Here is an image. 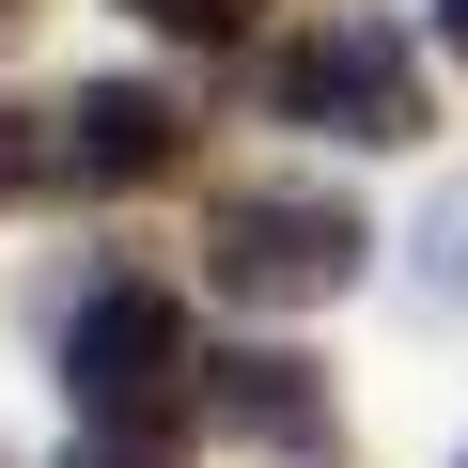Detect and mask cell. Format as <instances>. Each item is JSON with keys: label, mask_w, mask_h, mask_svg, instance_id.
<instances>
[{"label": "cell", "mask_w": 468, "mask_h": 468, "mask_svg": "<svg viewBox=\"0 0 468 468\" xmlns=\"http://www.w3.org/2000/svg\"><path fill=\"white\" fill-rule=\"evenodd\" d=\"M63 406L79 437H172L203 406V344L172 313V282H94L79 328H63Z\"/></svg>", "instance_id": "6da1fadb"}, {"label": "cell", "mask_w": 468, "mask_h": 468, "mask_svg": "<svg viewBox=\"0 0 468 468\" xmlns=\"http://www.w3.org/2000/svg\"><path fill=\"white\" fill-rule=\"evenodd\" d=\"M359 250H375V234H359L344 187H218V203H203V282L250 297V313H313V297H344Z\"/></svg>", "instance_id": "7a4b0ae2"}, {"label": "cell", "mask_w": 468, "mask_h": 468, "mask_svg": "<svg viewBox=\"0 0 468 468\" xmlns=\"http://www.w3.org/2000/svg\"><path fill=\"white\" fill-rule=\"evenodd\" d=\"M266 94H282V125H344V141H421V125H437L390 16H313V32L266 63Z\"/></svg>", "instance_id": "3957f363"}, {"label": "cell", "mask_w": 468, "mask_h": 468, "mask_svg": "<svg viewBox=\"0 0 468 468\" xmlns=\"http://www.w3.org/2000/svg\"><path fill=\"white\" fill-rule=\"evenodd\" d=\"M48 172L63 187H156V172H187V110L156 79H79L48 110Z\"/></svg>", "instance_id": "277c9868"}, {"label": "cell", "mask_w": 468, "mask_h": 468, "mask_svg": "<svg viewBox=\"0 0 468 468\" xmlns=\"http://www.w3.org/2000/svg\"><path fill=\"white\" fill-rule=\"evenodd\" d=\"M203 421L218 437H250V452H344V421H328V375L297 359V344H218L203 359Z\"/></svg>", "instance_id": "5b68a950"}, {"label": "cell", "mask_w": 468, "mask_h": 468, "mask_svg": "<svg viewBox=\"0 0 468 468\" xmlns=\"http://www.w3.org/2000/svg\"><path fill=\"white\" fill-rule=\"evenodd\" d=\"M125 16H141V32H203V48H218V32H250V0H125Z\"/></svg>", "instance_id": "8992f818"}, {"label": "cell", "mask_w": 468, "mask_h": 468, "mask_svg": "<svg viewBox=\"0 0 468 468\" xmlns=\"http://www.w3.org/2000/svg\"><path fill=\"white\" fill-rule=\"evenodd\" d=\"M63 468H172V452H156V437H79Z\"/></svg>", "instance_id": "52a82bcc"}, {"label": "cell", "mask_w": 468, "mask_h": 468, "mask_svg": "<svg viewBox=\"0 0 468 468\" xmlns=\"http://www.w3.org/2000/svg\"><path fill=\"white\" fill-rule=\"evenodd\" d=\"M16 187H32V125L0 110V203H16Z\"/></svg>", "instance_id": "ba28073f"}, {"label": "cell", "mask_w": 468, "mask_h": 468, "mask_svg": "<svg viewBox=\"0 0 468 468\" xmlns=\"http://www.w3.org/2000/svg\"><path fill=\"white\" fill-rule=\"evenodd\" d=\"M437 32H452V63H468V0H437Z\"/></svg>", "instance_id": "9c48e42d"}, {"label": "cell", "mask_w": 468, "mask_h": 468, "mask_svg": "<svg viewBox=\"0 0 468 468\" xmlns=\"http://www.w3.org/2000/svg\"><path fill=\"white\" fill-rule=\"evenodd\" d=\"M16 16H32V0H0V32H16Z\"/></svg>", "instance_id": "30bf717a"}]
</instances>
